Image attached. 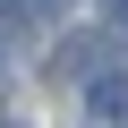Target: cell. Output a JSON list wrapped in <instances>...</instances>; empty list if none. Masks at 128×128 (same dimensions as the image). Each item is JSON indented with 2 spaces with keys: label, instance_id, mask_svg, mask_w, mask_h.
Masks as SVG:
<instances>
[{
  "label": "cell",
  "instance_id": "1",
  "mask_svg": "<svg viewBox=\"0 0 128 128\" xmlns=\"http://www.w3.org/2000/svg\"><path fill=\"white\" fill-rule=\"evenodd\" d=\"M94 120H128V86H120V77L94 86Z\"/></svg>",
  "mask_w": 128,
  "mask_h": 128
},
{
  "label": "cell",
  "instance_id": "2",
  "mask_svg": "<svg viewBox=\"0 0 128 128\" xmlns=\"http://www.w3.org/2000/svg\"><path fill=\"white\" fill-rule=\"evenodd\" d=\"M111 9H120V17H128V0H111Z\"/></svg>",
  "mask_w": 128,
  "mask_h": 128
}]
</instances>
